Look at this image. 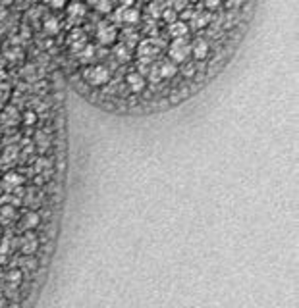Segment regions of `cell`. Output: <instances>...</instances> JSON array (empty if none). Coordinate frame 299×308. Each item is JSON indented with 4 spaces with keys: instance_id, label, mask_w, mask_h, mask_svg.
Here are the masks:
<instances>
[{
    "instance_id": "cell-1",
    "label": "cell",
    "mask_w": 299,
    "mask_h": 308,
    "mask_svg": "<svg viewBox=\"0 0 299 308\" xmlns=\"http://www.w3.org/2000/svg\"><path fill=\"white\" fill-rule=\"evenodd\" d=\"M83 79L93 87H102L110 81V71L104 66H87L83 69Z\"/></svg>"
},
{
    "instance_id": "cell-2",
    "label": "cell",
    "mask_w": 299,
    "mask_h": 308,
    "mask_svg": "<svg viewBox=\"0 0 299 308\" xmlns=\"http://www.w3.org/2000/svg\"><path fill=\"white\" fill-rule=\"evenodd\" d=\"M189 54H191V45L187 43V39H174L172 45L168 47V56L172 58V62H186Z\"/></svg>"
},
{
    "instance_id": "cell-3",
    "label": "cell",
    "mask_w": 299,
    "mask_h": 308,
    "mask_svg": "<svg viewBox=\"0 0 299 308\" xmlns=\"http://www.w3.org/2000/svg\"><path fill=\"white\" fill-rule=\"evenodd\" d=\"M154 54H156V45H154L152 39L141 41V43L137 45V56H139V60H143V62H152Z\"/></svg>"
},
{
    "instance_id": "cell-4",
    "label": "cell",
    "mask_w": 299,
    "mask_h": 308,
    "mask_svg": "<svg viewBox=\"0 0 299 308\" xmlns=\"http://www.w3.org/2000/svg\"><path fill=\"white\" fill-rule=\"evenodd\" d=\"M116 27L114 25H108V23H100L99 31H97V39H99L100 45H112L116 41Z\"/></svg>"
},
{
    "instance_id": "cell-5",
    "label": "cell",
    "mask_w": 299,
    "mask_h": 308,
    "mask_svg": "<svg viewBox=\"0 0 299 308\" xmlns=\"http://www.w3.org/2000/svg\"><path fill=\"white\" fill-rule=\"evenodd\" d=\"M126 83H128V87H130V91H131V93H141V91L147 87V81H145V77H143L141 73H137V71H133V73H128V77H126Z\"/></svg>"
},
{
    "instance_id": "cell-6",
    "label": "cell",
    "mask_w": 299,
    "mask_h": 308,
    "mask_svg": "<svg viewBox=\"0 0 299 308\" xmlns=\"http://www.w3.org/2000/svg\"><path fill=\"white\" fill-rule=\"evenodd\" d=\"M191 56H193L195 60H205V58L208 56V43H206L205 39L197 37V39L191 43Z\"/></svg>"
},
{
    "instance_id": "cell-7",
    "label": "cell",
    "mask_w": 299,
    "mask_h": 308,
    "mask_svg": "<svg viewBox=\"0 0 299 308\" xmlns=\"http://www.w3.org/2000/svg\"><path fill=\"white\" fill-rule=\"evenodd\" d=\"M168 33H170V37L172 39H186L187 37V33H189V27H187V23L186 21H174V23H170V29H168Z\"/></svg>"
},
{
    "instance_id": "cell-8",
    "label": "cell",
    "mask_w": 299,
    "mask_h": 308,
    "mask_svg": "<svg viewBox=\"0 0 299 308\" xmlns=\"http://www.w3.org/2000/svg\"><path fill=\"white\" fill-rule=\"evenodd\" d=\"M68 14H70V17L72 19H75V21H79L81 17H85V14H87V8H85V4L83 2H72L70 6H68Z\"/></svg>"
},
{
    "instance_id": "cell-9",
    "label": "cell",
    "mask_w": 299,
    "mask_h": 308,
    "mask_svg": "<svg viewBox=\"0 0 299 308\" xmlns=\"http://www.w3.org/2000/svg\"><path fill=\"white\" fill-rule=\"evenodd\" d=\"M116 21L137 23V21H139V12H137V10H124V8H120L118 14H116Z\"/></svg>"
},
{
    "instance_id": "cell-10",
    "label": "cell",
    "mask_w": 299,
    "mask_h": 308,
    "mask_svg": "<svg viewBox=\"0 0 299 308\" xmlns=\"http://www.w3.org/2000/svg\"><path fill=\"white\" fill-rule=\"evenodd\" d=\"M23 183V177L19 175V173H14V171H10V173H6L4 175V181H2V185L8 189V191H14L18 185H21Z\"/></svg>"
},
{
    "instance_id": "cell-11",
    "label": "cell",
    "mask_w": 299,
    "mask_h": 308,
    "mask_svg": "<svg viewBox=\"0 0 299 308\" xmlns=\"http://www.w3.org/2000/svg\"><path fill=\"white\" fill-rule=\"evenodd\" d=\"M37 247H39L37 237H35L33 233H27V235L23 237V241H21V251H23L25 255H31V253L37 251Z\"/></svg>"
},
{
    "instance_id": "cell-12",
    "label": "cell",
    "mask_w": 299,
    "mask_h": 308,
    "mask_svg": "<svg viewBox=\"0 0 299 308\" xmlns=\"http://www.w3.org/2000/svg\"><path fill=\"white\" fill-rule=\"evenodd\" d=\"M158 73H160V79L174 77V75L178 73V66H176V64H170V62H166V64L158 66Z\"/></svg>"
},
{
    "instance_id": "cell-13",
    "label": "cell",
    "mask_w": 299,
    "mask_h": 308,
    "mask_svg": "<svg viewBox=\"0 0 299 308\" xmlns=\"http://www.w3.org/2000/svg\"><path fill=\"white\" fill-rule=\"evenodd\" d=\"M45 31H47V35H56L58 31H60V23H58V19L56 17H47L45 19Z\"/></svg>"
},
{
    "instance_id": "cell-14",
    "label": "cell",
    "mask_w": 299,
    "mask_h": 308,
    "mask_svg": "<svg viewBox=\"0 0 299 308\" xmlns=\"http://www.w3.org/2000/svg\"><path fill=\"white\" fill-rule=\"evenodd\" d=\"M114 54H116V58H118L120 62H128V60L131 58V52L128 51L126 45H118V47L114 49Z\"/></svg>"
},
{
    "instance_id": "cell-15",
    "label": "cell",
    "mask_w": 299,
    "mask_h": 308,
    "mask_svg": "<svg viewBox=\"0 0 299 308\" xmlns=\"http://www.w3.org/2000/svg\"><path fill=\"white\" fill-rule=\"evenodd\" d=\"M93 56H95V49H93V47H89V45H85V47H83V51H79V58H81V62H91V60H93Z\"/></svg>"
},
{
    "instance_id": "cell-16",
    "label": "cell",
    "mask_w": 299,
    "mask_h": 308,
    "mask_svg": "<svg viewBox=\"0 0 299 308\" xmlns=\"http://www.w3.org/2000/svg\"><path fill=\"white\" fill-rule=\"evenodd\" d=\"M0 216L4 222H10L12 218H16V210L12 206H4V208H0Z\"/></svg>"
},
{
    "instance_id": "cell-17",
    "label": "cell",
    "mask_w": 299,
    "mask_h": 308,
    "mask_svg": "<svg viewBox=\"0 0 299 308\" xmlns=\"http://www.w3.org/2000/svg\"><path fill=\"white\" fill-rule=\"evenodd\" d=\"M37 223H39V214H35V212L27 214L25 220H23V225H25V227H35Z\"/></svg>"
},
{
    "instance_id": "cell-18",
    "label": "cell",
    "mask_w": 299,
    "mask_h": 308,
    "mask_svg": "<svg viewBox=\"0 0 299 308\" xmlns=\"http://www.w3.org/2000/svg\"><path fill=\"white\" fill-rule=\"evenodd\" d=\"M206 23H208V16H206V14H203V16H193V25H195V27H205V25H206Z\"/></svg>"
},
{
    "instance_id": "cell-19",
    "label": "cell",
    "mask_w": 299,
    "mask_h": 308,
    "mask_svg": "<svg viewBox=\"0 0 299 308\" xmlns=\"http://www.w3.org/2000/svg\"><path fill=\"white\" fill-rule=\"evenodd\" d=\"M162 17H164L168 23H174L176 17H178V12H174V10H164V12H162Z\"/></svg>"
},
{
    "instance_id": "cell-20",
    "label": "cell",
    "mask_w": 299,
    "mask_h": 308,
    "mask_svg": "<svg viewBox=\"0 0 299 308\" xmlns=\"http://www.w3.org/2000/svg\"><path fill=\"white\" fill-rule=\"evenodd\" d=\"M147 73H149V81L150 83H158V81H160V73H158V66H156V68H150L149 71H147Z\"/></svg>"
},
{
    "instance_id": "cell-21",
    "label": "cell",
    "mask_w": 299,
    "mask_h": 308,
    "mask_svg": "<svg viewBox=\"0 0 299 308\" xmlns=\"http://www.w3.org/2000/svg\"><path fill=\"white\" fill-rule=\"evenodd\" d=\"M187 6V0H172V10L174 12H182Z\"/></svg>"
},
{
    "instance_id": "cell-22",
    "label": "cell",
    "mask_w": 299,
    "mask_h": 308,
    "mask_svg": "<svg viewBox=\"0 0 299 308\" xmlns=\"http://www.w3.org/2000/svg\"><path fill=\"white\" fill-rule=\"evenodd\" d=\"M110 0H99V4H97V10L99 12H110Z\"/></svg>"
},
{
    "instance_id": "cell-23",
    "label": "cell",
    "mask_w": 299,
    "mask_h": 308,
    "mask_svg": "<svg viewBox=\"0 0 299 308\" xmlns=\"http://www.w3.org/2000/svg\"><path fill=\"white\" fill-rule=\"evenodd\" d=\"M184 75H186V77H193V75H195V68H193L191 64H187V66L184 68Z\"/></svg>"
},
{
    "instance_id": "cell-24",
    "label": "cell",
    "mask_w": 299,
    "mask_h": 308,
    "mask_svg": "<svg viewBox=\"0 0 299 308\" xmlns=\"http://www.w3.org/2000/svg\"><path fill=\"white\" fill-rule=\"evenodd\" d=\"M35 120H37V116H35L33 112H27V114H25V123H27V125L35 123Z\"/></svg>"
},
{
    "instance_id": "cell-25",
    "label": "cell",
    "mask_w": 299,
    "mask_h": 308,
    "mask_svg": "<svg viewBox=\"0 0 299 308\" xmlns=\"http://www.w3.org/2000/svg\"><path fill=\"white\" fill-rule=\"evenodd\" d=\"M19 277H21V274H19V272H12V274L8 275V281H12V283L16 281V283H18V281H19Z\"/></svg>"
},
{
    "instance_id": "cell-26",
    "label": "cell",
    "mask_w": 299,
    "mask_h": 308,
    "mask_svg": "<svg viewBox=\"0 0 299 308\" xmlns=\"http://www.w3.org/2000/svg\"><path fill=\"white\" fill-rule=\"evenodd\" d=\"M49 4L52 6V8H56V10H58V8H62V6L66 4V0H49Z\"/></svg>"
},
{
    "instance_id": "cell-27",
    "label": "cell",
    "mask_w": 299,
    "mask_h": 308,
    "mask_svg": "<svg viewBox=\"0 0 299 308\" xmlns=\"http://www.w3.org/2000/svg\"><path fill=\"white\" fill-rule=\"evenodd\" d=\"M126 35H128V45H130V47H131V45H133V43H135V41H137V37H135V33H131V31H128V33H126Z\"/></svg>"
},
{
    "instance_id": "cell-28",
    "label": "cell",
    "mask_w": 299,
    "mask_h": 308,
    "mask_svg": "<svg viewBox=\"0 0 299 308\" xmlns=\"http://www.w3.org/2000/svg\"><path fill=\"white\" fill-rule=\"evenodd\" d=\"M218 4H220V0H206V8H208V10L218 8Z\"/></svg>"
},
{
    "instance_id": "cell-29",
    "label": "cell",
    "mask_w": 299,
    "mask_h": 308,
    "mask_svg": "<svg viewBox=\"0 0 299 308\" xmlns=\"http://www.w3.org/2000/svg\"><path fill=\"white\" fill-rule=\"evenodd\" d=\"M2 19H6V10L0 6V21H2Z\"/></svg>"
},
{
    "instance_id": "cell-30",
    "label": "cell",
    "mask_w": 299,
    "mask_h": 308,
    "mask_svg": "<svg viewBox=\"0 0 299 308\" xmlns=\"http://www.w3.org/2000/svg\"><path fill=\"white\" fill-rule=\"evenodd\" d=\"M12 2H14V0H0V6H2V8H4V6H10V4H12Z\"/></svg>"
},
{
    "instance_id": "cell-31",
    "label": "cell",
    "mask_w": 299,
    "mask_h": 308,
    "mask_svg": "<svg viewBox=\"0 0 299 308\" xmlns=\"http://www.w3.org/2000/svg\"><path fill=\"white\" fill-rule=\"evenodd\" d=\"M0 308H2V297H0Z\"/></svg>"
},
{
    "instance_id": "cell-32",
    "label": "cell",
    "mask_w": 299,
    "mask_h": 308,
    "mask_svg": "<svg viewBox=\"0 0 299 308\" xmlns=\"http://www.w3.org/2000/svg\"><path fill=\"white\" fill-rule=\"evenodd\" d=\"M0 279H2V270H0Z\"/></svg>"
},
{
    "instance_id": "cell-33",
    "label": "cell",
    "mask_w": 299,
    "mask_h": 308,
    "mask_svg": "<svg viewBox=\"0 0 299 308\" xmlns=\"http://www.w3.org/2000/svg\"><path fill=\"white\" fill-rule=\"evenodd\" d=\"M45 2H49V0H45Z\"/></svg>"
}]
</instances>
